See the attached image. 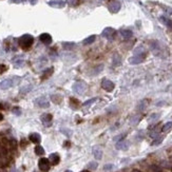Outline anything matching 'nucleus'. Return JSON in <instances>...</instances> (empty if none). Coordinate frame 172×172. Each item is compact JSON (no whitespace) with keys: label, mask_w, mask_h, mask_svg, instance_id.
I'll list each match as a JSON object with an SVG mask.
<instances>
[{"label":"nucleus","mask_w":172,"mask_h":172,"mask_svg":"<svg viewBox=\"0 0 172 172\" xmlns=\"http://www.w3.org/2000/svg\"><path fill=\"white\" fill-rule=\"evenodd\" d=\"M12 172H16V171H15V170H13V171H12Z\"/></svg>","instance_id":"nucleus-27"},{"label":"nucleus","mask_w":172,"mask_h":172,"mask_svg":"<svg viewBox=\"0 0 172 172\" xmlns=\"http://www.w3.org/2000/svg\"><path fill=\"white\" fill-rule=\"evenodd\" d=\"M113 168V165H111V164H108V165H106L105 167H104V169L105 170H111Z\"/></svg>","instance_id":"nucleus-21"},{"label":"nucleus","mask_w":172,"mask_h":172,"mask_svg":"<svg viewBox=\"0 0 172 172\" xmlns=\"http://www.w3.org/2000/svg\"><path fill=\"white\" fill-rule=\"evenodd\" d=\"M73 90L77 93V94H84L85 90H86V85L84 83H81V81H78V83L74 84Z\"/></svg>","instance_id":"nucleus-3"},{"label":"nucleus","mask_w":172,"mask_h":172,"mask_svg":"<svg viewBox=\"0 0 172 172\" xmlns=\"http://www.w3.org/2000/svg\"><path fill=\"white\" fill-rule=\"evenodd\" d=\"M95 101H96V98H92V99H90V100L85 101V103H84V106H89V105H92L93 103H95Z\"/></svg>","instance_id":"nucleus-18"},{"label":"nucleus","mask_w":172,"mask_h":172,"mask_svg":"<svg viewBox=\"0 0 172 172\" xmlns=\"http://www.w3.org/2000/svg\"><path fill=\"white\" fill-rule=\"evenodd\" d=\"M34 41V39L32 36H30V35H24V36H22L20 39H19V44L22 49H29L31 45H32Z\"/></svg>","instance_id":"nucleus-1"},{"label":"nucleus","mask_w":172,"mask_h":172,"mask_svg":"<svg viewBox=\"0 0 172 172\" xmlns=\"http://www.w3.org/2000/svg\"><path fill=\"white\" fill-rule=\"evenodd\" d=\"M94 36H91V37H89V38H87L86 40L84 41V44H89V43H91V42H93L94 41Z\"/></svg>","instance_id":"nucleus-17"},{"label":"nucleus","mask_w":172,"mask_h":172,"mask_svg":"<svg viewBox=\"0 0 172 172\" xmlns=\"http://www.w3.org/2000/svg\"><path fill=\"white\" fill-rule=\"evenodd\" d=\"M133 172H138V171H136V170H135V171H133Z\"/></svg>","instance_id":"nucleus-28"},{"label":"nucleus","mask_w":172,"mask_h":172,"mask_svg":"<svg viewBox=\"0 0 172 172\" xmlns=\"http://www.w3.org/2000/svg\"><path fill=\"white\" fill-rule=\"evenodd\" d=\"M161 142H162V139H156V140H155V142L153 143V145H158V144H159V143H161Z\"/></svg>","instance_id":"nucleus-22"},{"label":"nucleus","mask_w":172,"mask_h":172,"mask_svg":"<svg viewBox=\"0 0 172 172\" xmlns=\"http://www.w3.org/2000/svg\"><path fill=\"white\" fill-rule=\"evenodd\" d=\"M64 172H73V171H71V170H67V171H64Z\"/></svg>","instance_id":"nucleus-24"},{"label":"nucleus","mask_w":172,"mask_h":172,"mask_svg":"<svg viewBox=\"0 0 172 172\" xmlns=\"http://www.w3.org/2000/svg\"><path fill=\"white\" fill-rule=\"evenodd\" d=\"M38 166H39V169H40L42 172H48L50 170V161L48 158L42 157V158L39 159Z\"/></svg>","instance_id":"nucleus-2"},{"label":"nucleus","mask_w":172,"mask_h":172,"mask_svg":"<svg viewBox=\"0 0 172 172\" xmlns=\"http://www.w3.org/2000/svg\"><path fill=\"white\" fill-rule=\"evenodd\" d=\"M172 128V123H167L165 126L163 127V132H167L168 130H170Z\"/></svg>","instance_id":"nucleus-16"},{"label":"nucleus","mask_w":172,"mask_h":172,"mask_svg":"<svg viewBox=\"0 0 172 172\" xmlns=\"http://www.w3.org/2000/svg\"><path fill=\"white\" fill-rule=\"evenodd\" d=\"M96 167H97V163H95V162H92V163L89 164L90 169H96Z\"/></svg>","instance_id":"nucleus-20"},{"label":"nucleus","mask_w":172,"mask_h":172,"mask_svg":"<svg viewBox=\"0 0 172 172\" xmlns=\"http://www.w3.org/2000/svg\"><path fill=\"white\" fill-rule=\"evenodd\" d=\"M49 161H51V163H52L53 165H57V164L59 163V161H60V157H59V155H58L57 153H52L50 155V157H49Z\"/></svg>","instance_id":"nucleus-9"},{"label":"nucleus","mask_w":172,"mask_h":172,"mask_svg":"<svg viewBox=\"0 0 172 172\" xmlns=\"http://www.w3.org/2000/svg\"><path fill=\"white\" fill-rule=\"evenodd\" d=\"M129 147V144L127 142H120L116 145V148L117 149H123V150H126L127 148Z\"/></svg>","instance_id":"nucleus-11"},{"label":"nucleus","mask_w":172,"mask_h":172,"mask_svg":"<svg viewBox=\"0 0 172 172\" xmlns=\"http://www.w3.org/2000/svg\"><path fill=\"white\" fill-rule=\"evenodd\" d=\"M52 100L55 104H59L61 101V96L60 95H52Z\"/></svg>","instance_id":"nucleus-14"},{"label":"nucleus","mask_w":172,"mask_h":172,"mask_svg":"<svg viewBox=\"0 0 172 172\" xmlns=\"http://www.w3.org/2000/svg\"><path fill=\"white\" fill-rule=\"evenodd\" d=\"M7 70L6 68V65L5 64H0V74H2V73H4L5 71Z\"/></svg>","instance_id":"nucleus-19"},{"label":"nucleus","mask_w":172,"mask_h":172,"mask_svg":"<svg viewBox=\"0 0 172 172\" xmlns=\"http://www.w3.org/2000/svg\"><path fill=\"white\" fill-rule=\"evenodd\" d=\"M2 119H3V115L0 114V120H2Z\"/></svg>","instance_id":"nucleus-23"},{"label":"nucleus","mask_w":172,"mask_h":172,"mask_svg":"<svg viewBox=\"0 0 172 172\" xmlns=\"http://www.w3.org/2000/svg\"><path fill=\"white\" fill-rule=\"evenodd\" d=\"M35 153L37 155H43L44 154V150L41 146H36L35 147Z\"/></svg>","instance_id":"nucleus-12"},{"label":"nucleus","mask_w":172,"mask_h":172,"mask_svg":"<svg viewBox=\"0 0 172 172\" xmlns=\"http://www.w3.org/2000/svg\"><path fill=\"white\" fill-rule=\"evenodd\" d=\"M93 155H94V157L96 159H101L103 157V151L99 147H94V149H93Z\"/></svg>","instance_id":"nucleus-8"},{"label":"nucleus","mask_w":172,"mask_h":172,"mask_svg":"<svg viewBox=\"0 0 172 172\" xmlns=\"http://www.w3.org/2000/svg\"><path fill=\"white\" fill-rule=\"evenodd\" d=\"M29 138H30L31 142L34 143V144H39V143H40V139H41L40 135H39L38 133H32V134H30Z\"/></svg>","instance_id":"nucleus-7"},{"label":"nucleus","mask_w":172,"mask_h":172,"mask_svg":"<svg viewBox=\"0 0 172 172\" xmlns=\"http://www.w3.org/2000/svg\"><path fill=\"white\" fill-rule=\"evenodd\" d=\"M52 72H53V69L51 68V69H49V70H46V71L44 72V74H43V76H42L41 78L42 79H45V78H48L51 74H52Z\"/></svg>","instance_id":"nucleus-15"},{"label":"nucleus","mask_w":172,"mask_h":172,"mask_svg":"<svg viewBox=\"0 0 172 172\" xmlns=\"http://www.w3.org/2000/svg\"><path fill=\"white\" fill-rule=\"evenodd\" d=\"M0 109H2V105H0Z\"/></svg>","instance_id":"nucleus-26"},{"label":"nucleus","mask_w":172,"mask_h":172,"mask_svg":"<svg viewBox=\"0 0 172 172\" xmlns=\"http://www.w3.org/2000/svg\"><path fill=\"white\" fill-rule=\"evenodd\" d=\"M37 104L39 107H41V108H48L49 107V101L46 100L44 97H41V98H39L37 100Z\"/></svg>","instance_id":"nucleus-10"},{"label":"nucleus","mask_w":172,"mask_h":172,"mask_svg":"<svg viewBox=\"0 0 172 172\" xmlns=\"http://www.w3.org/2000/svg\"><path fill=\"white\" fill-rule=\"evenodd\" d=\"M40 40L45 44H50L51 42H52V37H51V35L44 33V34L40 35Z\"/></svg>","instance_id":"nucleus-6"},{"label":"nucleus","mask_w":172,"mask_h":172,"mask_svg":"<svg viewBox=\"0 0 172 172\" xmlns=\"http://www.w3.org/2000/svg\"><path fill=\"white\" fill-rule=\"evenodd\" d=\"M101 87H103L105 90H107V91H112L113 88H114V85H113V83H111L110 80H107V79H105L103 81V84H101Z\"/></svg>","instance_id":"nucleus-5"},{"label":"nucleus","mask_w":172,"mask_h":172,"mask_svg":"<svg viewBox=\"0 0 172 172\" xmlns=\"http://www.w3.org/2000/svg\"><path fill=\"white\" fill-rule=\"evenodd\" d=\"M0 87H1L2 89H7L11 87V81L10 80H4L3 83L0 84Z\"/></svg>","instance_id":"nucleus-13"},{"label":"nucleus","mask_w":172,"mask_h":172,"mask_svg":"<svg viewBox=\"0 0 172 172\" xmlns=\"http://www.w3.org/2000/svg\"><path fill=\"white\" fill-rule=\"evenodd\" d=\"M81 172H90V171H88V170H84V171H81Z\"/></svg>","instance_id":"nucleus-25"},{"label":"nucleus","mask_w":172,"mask_h":172,"mask_svg":"<svg viewBox=\"0 0 172 172\" xmlns=\"http://www.w3.org/2000/svg\"><path fill=\"white\" fill-rule=\"evenodd\" d=\"M52 119H53V116L51 114H46V113H45V114H43L41 116V122L43 123L44 126H50Z\"/></svg>","instance_id":"nucleus-4"}]
</instances>
